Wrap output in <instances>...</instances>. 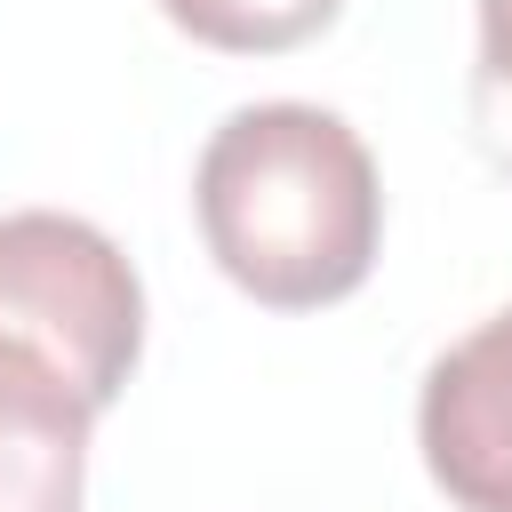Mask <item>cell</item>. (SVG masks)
<instances>
[{"label": "cell", "instance_id": "6da1fadb", "mask_svg": "<svg viewBox=\"0 0 512 512\" xmlns=\"http://www.w3.org/2000/svg\"><path fill=\"white\" fill-rule=\"evenodd\" d=\"M192 216L240 296L272 312H320L376 272L384 184L344 112L280 96L240 104L208 128L192 168Z\"/></svg>", "mask_w": 512, "mask_h": 512}, {"label": "cell", "instance_id": "277c9868", "mask_svg": "<svg viewBox=\"0 0 512 512\" xmlns=\"http://www.w3.org/2000/svg\"><path fill=\"white\" fill-rule=\"evenodd\" d=\"M96 408L24 344L0 336V512H80Z\"/></svg>", "mask_w": 512, "mask_h": 512}, {"label": "cell", "instance_id": "3957f363", "mask_svg": "<svg viewBox=\"0 0 512 512\" xmlns=\"http://www.w3.org/2000/svg\"><path fill=\"white\" fill-rule=\"evenodd\" d=\"M416 448L456 512H512V304L424 368Z\"/></svg>", "mask_w": 512, "mask_h": 512}, {"label": "cell", "instance_id": "8992f818", "mask_svg": "<svg viewBox=\"0 0 512 512\" xmlns=\"http://www.w3.org/2000/svg\"><path fill=\"white\" fill-rule=\"evenodd\" d=\"M480 8V64H472V136L480 152L512 176V0H472Z\"/></svg>", "mask_w": 512, "mask_h": 512}, {"label": "cell", "instance_id": "5b68a950", "mask_svg": "<svg viewBox=\"0 0 512 512\" xmlns=\"http://www.w3.org/2000/svg\"><path fill=\"white\" fill-rule=\"evenodd\" d=\"M160 16L216 56H288L320 40L344 16V0H160Z\"/></svg>", "mask_w": 512, "mask_h": 512}, {"label": "cell", "instance_id": "7a4b0ae2", "mask_svg": "<svg viewBox=\"0 0 512 512\" xmlns=\"http://www.w3.org/2000/svg\"><path fill=\"white\" fill-rule=\"evenodd\" d=\"M0 336L40 352L104 416L144 352V280L88 216L16 208L0 216Z\"/></svg>", "mask_w": 512, "mask_h": 512}]
</instances>
